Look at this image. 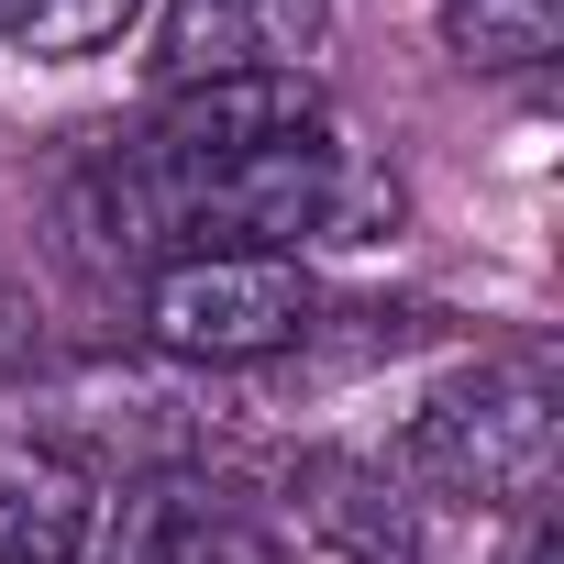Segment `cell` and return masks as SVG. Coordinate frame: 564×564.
Here are the masks:
<instances>
[{"label":"cell","instance_id":"7a4b0ae2","mask_svg":"<svg viewBox=\"0 0 564 564\" xmlns=\"http://www.w3.org/2000/svg\"><path fill=\"white\" fill-rule=\"evenodd\" d=\"M311 265L300 254H177L144 289V333L177 366H254L311 333Z\"/></svg>","mask_w":564,"mask_h":564},{"label":"cell","instance_id":"277c9868","mask_svg":"<svg viewBox=\"0 0 564 564\" xmlns=\"http://www.w3.org/2000/svg\"><path fill=\"white\" fill-rule=\"evenodd\" d=\"M311 78H199V89H166L155 122H144V155L166 166H221V155H254V144H289L311 133Z\"/></svg>","mask_w":564,"mask_h":564},{"label":"cell","instance_id":"3957f363","mask_svg":"<svg viewBox=\"0 0 564 564\" xmlns=\"http://www.w3.org/2000/svg\"><path fill=\"white\" fill-rule=\"evenodd\" d=\"M333 0H166L155 12V89H199V78H300V56H322Z\"/></svg>","mask_w":564,"mask_h":564},{"label":"cell","instance_id":"ba28073f","mask_svg":"<svg viewBox=\"0 0 564 564\" xmlns=\"http://www.w3.org/2000/svg\"><path fill=\"white\" fill-rule=\"evenodd\" d=\"M133 12H144V0H45L23 45H34V56H89V45H111Z\"/></svg>","mask_w":564,"mask_h":564},{"label":"cell","instance_id":"9c48e42d","mask_svg":"<svg viewBox=\"0 0 564 564\" xmlns=\"http://www.w3.org/2000/svg\"><path fill=\"white\" fill-rule=\"evenodd\" d=\"M34 12H45V0H0V34L23 45V34H34Z\"/></svg>","mask_w":564,"mask_h":564},{"label":"cell","instance_id":"5b68a950","mask_svg":"<svg viewBox=\"0 0 564 564\" xmlns=\"http://www.w3.org/2000/svg\"><path fill=\"white\" fill-rule=\"evenodd\" d=\"M89 542L100 487L45 443H0V564H89Z\"/></svg>","mask_w":564,"mask_h":564},{"label":"cell","instance_id":"6da1fadb","mask_svg":"<svg viewBox=\"0 0 564 564\" xmlns=\"http://www.w3.org/2000/svg\"><path fill=\"white\" fill-rule=\"evenodd\" d=\"M399 465L421 487L487 498V509L542 498V476H553V377H542V355H498V366L432 388L421 421L399 432Z\"/></svg>","mask_w":564,"mask_h":564},{"label":"cell","instance_id":"30bf717a","mask_svg":"<svg viewBox=\"0 0 564 564\" xmlns=\"http://www.w3.org/2000/svg\"><path fill=\"white\" fill-rule=\"evenodd\" d=\"M520 564H553V531H542V520H531V542H520Z\"/></svg>","mask_w":564,"mask_h":564},{"label":"cell","instance_id":"8992f818","mask_svg":"<svg viewBox=\"0 0 564 564\" xmlns=\"http://www.w3.org/2000/svg\"><path fill=\"white\" fill-rule=\"evenodd\" d=\"M111 564H276V542L221 487H144L122 509V553Z\"/></svg>","mask_w":564,"mask_h":564},{"label":"cell","instance_id":"52a82bcc","mask_svg":"<svg viewBox=\"0 0 564 564\" xmlns=\"http://www.w3.org/2000/svg\"><path fill=\"white\" fill-rule=\"evenodd\" d=\"M553 34H564V0H443V45H454L465 67H487V78L542 67Z\"/></svg>","mask_w":564,"mask_h":564}]
</instances>
